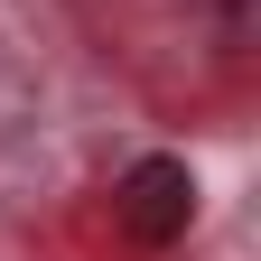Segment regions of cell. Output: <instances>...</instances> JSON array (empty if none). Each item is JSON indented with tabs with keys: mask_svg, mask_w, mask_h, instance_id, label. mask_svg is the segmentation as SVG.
<instances>
[{
	"mask_svg": "<svg viewBox=\"0 0 261 261\" xmlns=\"http://www.w3.org/2000/svg\"><path fill=\"white\" fill-rule=\"evenodd\" d=\"M112 224L130 243H177L187 224H196V177H187V159H130V168L112 177Z\"/></svg>",
	"mask_w": 261,
	"mask_h": 261,
	"instance_id": "obj_1",
	"label": "cell"
}]
</instances>
